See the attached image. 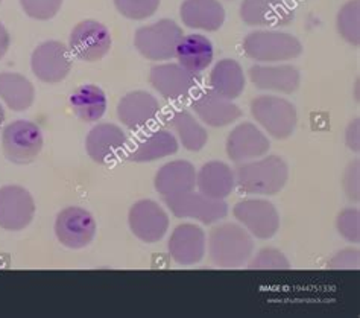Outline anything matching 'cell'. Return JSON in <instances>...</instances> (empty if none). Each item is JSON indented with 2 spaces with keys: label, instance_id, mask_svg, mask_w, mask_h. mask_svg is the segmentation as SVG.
I'll use <instances>...</instances> for the list:
<instances>
[{
  "label": "cell",
  "instance_id": "6da1fadb",
  "mask_svg": "<svg viewBox=\"0 0 360 318\" xmlns=\"http://www.w3.org/2000/svg\"><path fill=\"white\" fill-rule=\"evenodd\" d=\"M236 188L246 195H276L289 180V166L280 155H263L255 160L239 163Z\"/></svg>",
  "mask_w": 360,
  "mask_h": 318
},
{
  "label": "cell",
  "instance_id": "7a4b0ae2",
  "mask_svg": "<svg viewBox=\"0 0 360 318\" xmlns=\"http://www.w3.org/2000/svg\"><path fill=\"white\" fill-rule=\"evenodd\" d=\"M207 248L216 267L240 268L252 257L254 238L239 224L225 222L212 229Z\"/></svg>",
  "mask_w": 360,
  "mask_h": 318
},
{
  "label": "cell",
  "instance_id": "3957f363",
  "mask_svg": "<svg viewBox=\"0 0 360 318\" xmlns=\"http://www.w3.org/2000/svg\"><path fill=\"white\" fill-rule=\"evenodd\" d=\"M243 53L252 61L262 64L283 63L298 58L302 44L295 35L276 30L252 31L242 43Z\"/></svg>",
  "mask_w": 360,
  "mask_h": 318
},
{
  "label": "cell",
  "instance_id": "277c9868",
  "mask_svg": "<svg viewBox=\"0 0 360 318\" xmlns=\"http://www.w3.org/2000/svg\"><path fill=\"white\" fill-rule=\"evenodd\" d=\"M250 110L252 119L271 137L284 140L295 133L298 111L290 101L276 95H262L251 101Z\"/></svg>",
  "mask_w": 360,
  "mask_h": 318
},
{
  "label": "cell",
  "instance_id": "5b68a950",
  "mask_svg": "<svg viewBox=\"0 0 360 318\" xmlns=\"http://www.w3.org/2000/svg\"><path fill=\"white\" fill-rule=\"evenodd\" d=\"M184 37L181 26L170 18L141 26L134 34V46L141 57L149 61H169L175 58L176 48Z\"/></svg>",
  "mask_w": 360,
  "mask_h": 318
},
{
  "label": "cell",
  "instance_id": "8992f818",
  "mask_svg": "<svg viewBox=\"0 0 360 318\" xmlns=\"http://www.w3.org/2000/svg\"><path fill=\"white\" fill-rule=\"evenodd\" d=\"M44 146L41 128L31 120L18 119L2 131V149L14 165H30L40 155Z\"/></svg>",
  "mask_w": 360,
  "mask_h": 318
},
{
  "label": "cell",
  "instance_id": "52a82bcc",
  "mask_svg": "<svg viewBox=\"0 0 360 318\" xmlns=\"http://www.w3.org/2000/svg\"><path fill=\"white\" fill-rule=\"evenodd\" d=\"M112 37L108 27L98 20H82L73 27L69 37L72 57L84 63H96L111 51Z\"/></svg>",
  "mask_w": 360,
  "mask_h": 318
},
{
  "label": "cell",
  "instance_id": "ba28073f",
  "mask_svg": "<svg viewBox=\"0 0 360 318\" xmlns=\"http://www.w3.org/2000/svg\"><path fill=\"white\" fill-rule=\"evenodd\" d=\"M163 201L174 217L179 220H196L205 226L219 222L229 215L225 200H213L201 192H186L172 196H163Z\"/></svg>",
  "mask_w": 360,
  "mask_h": 318
},
{
  "label": "cell",
  "instance_id": "9c48e42d",
  "mask_svg": "<svg viewBox=\"0 0 360 318\" xmlns=\"http://www.w3.org/2000/svg\"><path fill=\"white\" fill-rule=\"evenodd\" d=\"M98 231L93 215L78 205H70L56 215L55 235L60 244L70 250L89 247Z\"/></svg>",
  "mask_w": 360,
  "mask_h": 318
},
{
  "label": "cell",
  "instance_id": "30bf717a",
  "mask_svg": "<svg viewBox=\"0 0 360 318\" xmlns=\"http://www.w3.org/2000/svg\"><path fill=\"white\" fill-rule=\"evenodd\" d=\"M200 73L184 69L178 63L155 64L149 72V84L161 98L167 101H183L200 86Z\"/></svg>",
  "mask_w": 360,
  "mask_h": 318
},
{
  "label": "cell",
  "instance_id": "8fae6325",
  "mask_svg": "<svg viewBox=\"0 0 360 318\" xmlns=\"http://www.w3.org/2000/svg\"><path fill=\"white\" fill-rule=\"evenodd\" d=\"M233 215L252 238L266 241L276 236L280 229L278 210L268 200H242L234 205Z\"/></svg>",
  "mask_w": 360,
  "mask_h": 318
},
{
  "label": "cell",
  "instance_id": "7c38bea8",
  "mask_svg": "<svg viewBox=\"0 0 360 318\" xmlns=\"http://www.w3.org/2000/svg\"><path fill=\"white\" fill-rule=\"evenodd\" d=\"M72 53L69 46L49 40L37 46L31 55L32 73L46 84H58L69 77L72 70Z\"/></svg>",
  "mask_w": 360,
  "mask_h": 318
},
{
  "label": "cell",
  "instance_id": "4fadbf2b",
  "mask_svg": "<svg viewBox=\"0 0 360 318\" xmlns=\"http://www.w3.org/2000/svg\"><path fill=\"white\" fill-rule=\"evenodd\" d=\"M128 224L137 239L145 244H155L166 236L170 220L167 212L157 201L140 200L129 209Z\"/></svg>",
  "mask_w": 360,
  "mask_h": 318
},
{
  "label": "cell",
  "instance_id": "5bb4252c",
  "mask_svg": "<svg viewBox=\"0 0 360 318\" xmlns=\"http://www.w3.org/2000/svg\"><path fill=\"white\" fill-rule=\"evenodd\" d=\"M35 217V201L31 192L17 184L0 188V229L22 231Z\"/></svg>",
  "mask_w": 360,
  "mask_h": 318
},
{
  "label": "cell",
  "instance_id": "9a60e30c",
  "mask_svg": "<svg viewBox=\"0 0 360 318\" xmlns=\"http://www.w3.org/2000/svg\"><path fill=\"white\" fill-rule=\"evenodd\" d=\"M271 142L266 133L252 122L236 125L226 137V155L234 163L255 160L269 153Z\"/></svg>",
  "mask_w": 360,
  "mask_h": 318
},
{
  "label": "cell",
  "instance_id": "2e32d148",
  "mask_svg": "<svg viewBox=\"0 0 360 318\" xmlns=\"http://www.w3.org/2000/svg\"><path fill=\"white\" fill-rule=\"evenodd\" d=\"M127 146V133L116 124L103 122L94 125L85 139V151L98 165H110L116 162Z\"/></svg>",
  "mask_w": 360,
  "mask_h": 318
},
{
  "label": "cell",
  "instance_id": "e0dca14e",
  "mask_svg": "<svg viewBox=\"0 0 360 318\" xmlns=\"http://www.w3.org/2000/svg\"><path fill=\"white\" fill-rule=\"evenodd\" d=\"M252 86L263 91L292 95L301 86V73L292 64H254L248 70Z\"/></svg>",
  "mask_w": 360,
  "mask_h": 318
},
{
  "label": "cell",
  "instance_id": "ac0fdd59",
  "mask_svg": "<svg viewBox=\"0 0 360 318\" xmlns=\"http://www.w3.org/2000/svg\"><path fill=\"white\" fill-rule=\"evenodd\" d=\"M191 108L202 124L212 128H224L242 117V110L233 101L217 95L213 90H202L193 98Z\"/></svg>",
  "mask_w": 360,
  "mask_h": 318
},
{
  "label": "cell",
  "instance_id": "d6986e66",
  "mask_svg": "<svg viewBox=\"0 0 360 318\" xmlns=\"http://www.w3.org/2000/svg\"><path fill=\"white\" fill-rule=\"evenodd\" d=\"M167 250L178 265L200 264L207 251L205 231L196 224H179L170 235Z\"/></svg>",
  "mask_w": 360,
  "mask_h": 318
},
{
  "label": "cell",
  "instance_id": "ffe728a7",
  "mask_svg": "<svg viewBox=\"0 0 360 318\" xmlns=\"http://www.w3.org/2000/svg\"><path fill=\"white\" fill-rule=\"evenodd\" d=\"M117 117L127 128L139 131L149 127L160 115L158 99L145 90L127 93L117 104Z\"/></svg>",
  "mask_w": 360,
  "mask_h": 318
},
{
  "label": "cell",
  "instance_id": "44dd1931",
  "mask_svg": "<svg viewBox=\"0 0 360 318\" xmlns=\"http://www.w3.org/2000/svg\"><path fill=\"white\" fill-rule=\"evenodd\" d=\"M240 18L252 27H278L290 25L295 11L284 0H243Z\"/></svg>",
  "mask_w": 360,
  "mask_h": 318
},
{
  "label": "cell",
  "instance_id": "7402d4cb",
  "mask_svg": "<svg viewBox=\"0 0 360 318\" xmlns=\"http://www.w3.org/2000/svg\"><path fill=\"white\" fill-rule=\"evenodd\" d=\"M179 142L170 129L158 128L141 136L128 151L127 158L134 163H150L178 153Z\"/></svg>",
  "mask_w": 360,
  "mask_h": 318
},
{
  "label": "cell",
  "instance_id": "603a6c76",
  "mask_svg": "<svg viewBox=\"0 0 360 318\" xmlns=\"http://www.w3.org/2000/svg\"><path fill=\"white\" fill-rule=\"evenodd\" d=\"M179 15L183 25L195 31L216 32L225 23V8L219 0H184Z\"/></svg>",
  "mask_w": 360,
  "mask_h": 318
},
{
  "label": "cell",
  "instance_id": "cb8c5ba5",
  "mask_svg": "<svg viewBox=\"0 0 360 318\" xmlns=\"http://www.w3.org/2000/svg\"><path fill=\"white\" fill-rule=\"evenodd\" d=\"M198 192L213 200H225L236 189V174L230 165L212 160L196 171Z\"/></svg>",
  "mask_w": 360,
  "mask_h": 318
},
{
  "label": "cell",
  "instance_id": "d4e9b609",
  "mask_svg": "<svg viewBox=\"0 0 360 318\" xmlns=\"http://www.w3.org/2000/svg\"><path fill=\"white\" fill-rule=\"evenodd\" d=\"M155 191L161 196H172L195 191L196 170L187 160H174L163 165L155 174Z\"/></svg>",
  "mask_w": 360,
  "mask_h": 318
},
{
  "label": "cell",
  "instance_id": "484cf974",
  "mask_svg": "<svg viewBox=\"0 0 360 318\" xmlns=\"http://www.w3.org/2000/svg\"><path fill=\"white\" fill-rule=\"evenodd\" d=\"M167 125L178 139L179 145H183V148L187 149V151L200 153L208 142L207 129L195 117L191 110H175L167 117Z\"/></svg>",
  "mask_w": 360,
  "mask_h": 318
},
{
  "label": "cell",
  "instance_id": "4316f807",
  "mask_svg": "<svg viewBox=\"0 0 360 318\" xmlns=\"http://www.w3.org/2000/svg\"><path fill=\"white\" fill-rule=\"evenodd\" d=\"M175 58L188 72L201 73L213 63V43L201 34L184 35L176 48Z\"/></svg>",
  "mask_w": 360,
  "mask_h": 318
},
{
  "label": "cell",
  "instance_id": "83f0119b",
  "mask_svg": "<svg viewBox=\"0 0 360 318\" xmlns=\"http://www.w3.org/2000/svg\"><path fill=\"white\" fill-rule=\"evenodd\" d=\"M208 82H210V90L230 101L238 99L246 87V78L242 65L233 58L217 61L210 72Z\"/></svg>",
  "mask_w": 360,
  "mask_h": 318
},
{
  "label": "cell",
  "instance_id": "f1b7e54d",
  "mask_svg": "<svg viewBox=\"0 0 360 318\" xmlns=\"http://www.w3.org/2000/svg\"><path fill=\"white\" fill-rule=\"evenodd\" d=\"M108 99L96 84H82L70 95V108L82 122H98L107 113Z\"/></svg>",
  "mask_w": 360,
  "mask_h": 318
},
{
  "label": "cell",
  "instance_id": "f546056e",
  "mask_svg": "<svg viewBox=\"0 0 360 318\" xmlns=\"http://www.w3.org/2000/svg\"><path fill=\"white\" fill-rule=\"evenodd\" d=\"M0 99L5 102L9 110L22 113L34 104V84L20 73H0Z\"/></svg>",
  "mask_w": 360,
  "mask_h": 318
},
{
  "label": "cell",
  "instance_id": "4dcf8cb0",
  "mask_svg": "<svg viewBox=\"0 0 360 318\" xmlns=\"http://www.w3.org/2000/svg\"><path fill=\"white\" fill-rule=\"evenodd\" d=\"M336 27L339 35L354 48L360 44V2L359 0H348L339 9L336 17Z\"/></svg>",
  "mask_w": 360,
  "mask_h": 318
},
{
  "label": "cell",
  "instance_id": "1f68e13d",
  "mask_svg": "<svg viewBox=\"0 0 360 318\" xmlns=\"http://www.w3.org/2000/svg\"><path fill=\"white\" fill-rule=\"evenodd\" d=\"M120 15L129 20H146L160 8L161 0H112Z\"/></svg>",
  "mask_w": 360,
  "mask_h": 318
},
{
  "label": "cell",
  "instance_id": "d6a6232c",
  "mask_svg": "<svg viewBox=\"0 0 360 318\" xmlns=\"http://www.w3.org/2000/svg\"><path fill=\"white\" fill-rule=\"evenodd\" d=\"M250 269H268V271H286L290 268L288 257L277 248H263L255 255L248 264Z\"/></svg>",
  "mask_w": 360,
  "mask_h": 318
},
{
  "label": "cell",
  "instance_id": "836d02e7",
  "mask_svg": "<svg viewBox=\"0 0 360 318\" xmlns=\"http://www.w3.org/2000/svg\"><path fill=\"white\" fill-rule=\"evenodd\" d=\"M64 0H20L22 9L34 20H51L60 13Z\"/></svg>",
  "mask_w": 360,
  "mask_h": 318
},
{
  "label": "cell",
  "instance_id": "e575fe53",
  "mask_svg": "<svg viewBox=\"0 0 360 318\" xmlns=\"http://www.w3.org/2000/svg\"><path fill=\"white\" fill-rule=\"evenodd\" d=\"M336 229L340 236L352 244L360 241V212L357 208H348L338 215Z\"/></svg>",
  "mask_w": 360,
  "mask_h": 318
},
{
  "label": "cell",
  "instance_id": "d590c367",
  "mask_svg": "<svg viewBox=\"0 0 360 318\" xmlns=\"http://www.w3.org/2000/svg\"><path fill=\"white\" fill-rule=\"evenodd\" d=\"M342 188L345 191L347 198L353 203H359V160L349 163L342 177Z\"/></svg>",
  "mask_w": 360,
  "mask_h": 318
},
{
  "label": "cell",
  "instance_id": "8d00e7d4",
  "mask_svg": "<svg viewBox=\"0 0 360 318\" xmlns=\"http://www.w3.org/2000/svg\"><path fill=\"white\" fill-rule=\"evenodd\" d=\"M330 267L335 269H359V250H340L330 260Z\"/></svg>",
  "mask_w": 360,
  "mask_h": 318
},
{
  "label": "cell",
  "instance_id": "74e56055",
  "mask_svg": "<svg viewBox=\"0 0 360 318\" xmlns=\"http://www.w3.org/2000/svg\"><path fill=\"white\" fill-rule=\"evenodd\" d=\"M360 129H359V117L348 124L345 129V144L348 149H352L353 153L359 154L360 151Z\"/></svg>",
  "mask_w": 360,
  "mask_h": 318
},
{
  "label": "cell",
  "instance_id": "f35d334b",
  "mask_svg": "<svg viewBox=\"0 0 360 318\" xmlns=\"http://www.w3.org/2000/svg\"><path fill=\"white\" fill-rule=\"evenodd\" d=\"M9 44H11V37H9L5 25L0 22V60L5 57V53L9 49Z\"/></svg>",
  "mask_w": 360,
  "mask_h": 318
},
{
  "label": "cell",
  "instance_id": "ab89813d",
  "mask_svg": "<svg viewBox=\"0 0 360 318\" xmlns=\"http://www.w3.org/2000/svg\"><path fill=\"white\" fill-rule=\"evenodd\" d=\"M4 124H5V110H4L2 104H0V129H2Z\"/></svg>",
  "mask_w": 360,
  "mask_h": 318
},
{
  "label": "cell",
  "instance_id": "60d3db41",
  "mask_svg": "<svg viewBox=\"0 0 360 318\" xmlns=\"http://www.w3.org/2000/svg\"><path fill=\"white\" fill-rule=\"evenodd\" d=\"M0 4H2V0H0Z\"/></svg>",
  "mask_w": 360,
  "mask_h": 318
}]
</instances>
